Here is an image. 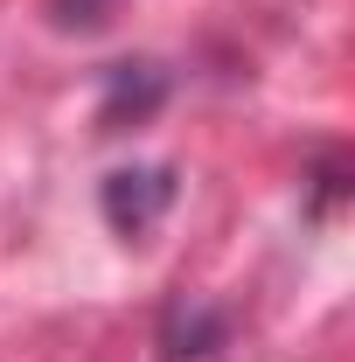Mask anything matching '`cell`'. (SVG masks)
I'll return each mask as SVG.
<instances>
[{"instance_id": "cell-2", "label": "cell", "mask_w": 355, "mask_h": 362, "mask_svg": "<svg viewBox=\"0 0 355 362\" xmlns=\"http://www.w3.org/2000/svg\"><path fill=\"white\" fill-rule=\"evenodd\" d=\"M112 7H119V0H49V21L84 35V28H105V21H112Z\"/></svg>"}, {"instance_id": "cell-1", "label": "cell", "mask_w": 355, "mask_h": 362, "mask_svg": "<svg viewBox=\"0 0 355 362\" xmlns=\"http://www.w3.org/2000/svg\"><path fill=\"white\" fill-rule=\"evenodd\" d=\"M168 202H175V168H126L105 181V216L119 237H146Z\"/></svg>"}]
</instances>
